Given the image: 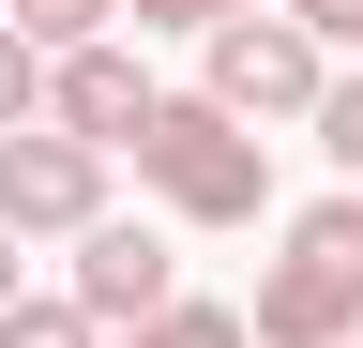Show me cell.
Listing matches in <instances>:
<instances>
[{
    "label": "cell",
    "mask_w": 363,
    "mask_h": 348,
    "mask_svg": "<svg viewBox=\"0 0 363 348\" xmlns=\"http://www.w3.org/2000/svg\"><path fill=\"white\" fill-rule=\"evenodd\" d=\"M61 303H91L106 333H152L167 303H182V257H167V228H121V212H106V228L76 242V273H61Z\"/></svg>",
    "instance_id": "5b68a950"
},
{
    "label": "cell",
    "mask_w": 363,
    "mask_h": 348,
    "mask_svg": "<svg viewBox=\"0 0 363 348\" xmlns=\"http://www.w3.org/2000/svg\"><path fill=\"white\" fill-rule=\"evenodd\" d=\"M45 91H61V61H45L30 30L0 16V137H30V121H45Z\"/></svg>",
    "instance_id": "ba28073f"
},
{
    "label": "cell",
    "mask_w": 363,
    "mask_h": 348,
    "mask_svg": "<svg viewBox=\"0 0 363 348\" xmlns=\"http://www.w3.org/2000/svg\"><path fill=\"white\" fill-rule=\"evenodd\" d=\"M121 16H136V30H197V46H212V30L257 16V0H121Z\"/></svg>",
    "instance_id": "7c38bea8"
},
{
    "label": "cell",
    "mask_w": 363,
    "mask_h": 348,
    "mask_svg": "<svg viewBox=\"0 0 363 348\" xmlns=\"http://www.w3.org/2000/svg\"><path fill=\"white\" fill-rule=\"evenodd\" d=\"M16 303H30V288H16V228H0V318H16Z\"/></svg>",
    "instance_id": "5bb4252c"
},
{
    "label": "cell",
    "mask_w": 363,
    "mask_h": 348,
    "mask_svg": "<svg viewBox=\"0 0 363 348\" xmlns=\"http://www.w3.org/2000/svg\"><path fill=\"white\" fill-rule=\"evenodd\" d=\"M121 348H257V318H242V303H167V318L121 333Z\"/></svg>",
    "instance_id": "9c48e42d"
},
{
    "label": "cell",
    "mask_w": 363,
    "mask_h": 348,
    "mask_svg": "<svg viewBox=\"0 0 363 348\" xmlns=\"http://www.w3.org/2000/svg\"><path fill=\"white\" fill-rule=\"evenodd\" d=\"M272 16H303L318 46H363V0H272Z\"/></svg>",
    "instance_id": "4fadbf2b"
},
{
    "label": "cell",
    "mask_w": 363,
    "mask_h": 348,
    "mask_svg": "<svg viewBox=\"0 0 363 348\" xmlns=\"http://www.w3.org/2000/svg\"><path fill=\"white\" fill-rule=\"evenodd\" d=\"M152 76H136V46H76L61 61V91H45V121H61V137H91V152H136L152 137Z\"/></svg>",
    "instance_id": "8992f818"
},
{
    "label": "cell",
    "mask_w": 363,
    "mask_h": 348,
    "mask_svg": "<svg viewBox=\"0 0 363 348\" xmlns=\"http://www.w3.org/2000/svg\"><path fill=\"white\" fill-rule=\"evenodd\" d=\"M106 167H121V152L61 137V121L0 137V228H16V242H91V228H106Z\"/></svg>",
    "instance_id": "277c9868"
},
{
    "label": "cell",
    "mask_w": 363,
    "mask_h": 348,
    "mask_svg": "<svg viewBox=\"0 0 363 348\" xmlns=\"http://www.w3.org/2000/svg\"><path fill=\"white\" fill-rule=\"evenodd\" d=\"M0 348H106V318H91V303H16Z\"/></svg>",
    "instance_id": "30bf717a"
},
{
    "label": "cell",
    "mask_w": 363,
    "mask_h": 348,
    "mask_svg": "<svg viewBox=\"0 0 363 348\" xmlns=\"http://www.w3.org/2000/svg\"><path fill=\"white\" fill-rule=\"evenodd\" d=\"M136 182H152L167 228H257V212H272V137L227 121L212 91H167L152 137H136Z\"/></svg>",
    "instance_id": "6da1fadb"
},
{
    "label": "cell",
    "mask_w": 363,
    "mask_h": 348,
    "mask_svg": "<svg viewBox=\"0 0 363 348\" xmlns=\"http://www.w3.org/2000/svg\"><path fill=\"white\" fill-rule=\"evenodd\" d=\"M0 16H16V0H0Z\"/></svg>",
    "instance_id": "9a60e30c"
},
{
    "label": "cell",
    "mask_w": 363,
    "mask_h": 348,
    "mask_svg": "<svg viewBox=\"0 0 363 348\" xmlns=\"http://www.w3.org/2000/svg\"><path fill=\"white\" fill-rule=\"evenodd\" d=\"M197 91L227 121H318V106H333V46H318L303 16H227L197 46Z\"/></svg>",
    "instance_id": "3957f363"
},
{
    "label": "cell",
    "mask_w": 363,
    "mask_h": 348,
    "mask_svg": "<svg viewBox=\"0 0 363 348\" xmlns=\"http://www.w3.org/2000/svg\"><path fill=\"white\" fill-rule=\"evenodd\" d=\"M16 30L45 61H76V46H121V0H16Z\"/></svg>",
    "instance_id": "52a82bcc"
},
{
    "label": "cell",
    "mask_w": 363,
    "mask_h": 348,
    "mask_svg": "<svg viewBox=\"0 0 363 348\" xmlns=\"http://www.w3.org/2000/svg\"><path fill=\"white\" fill-rule=\"evenodd\" d=\"M242 318H257V348H363V197L288 212V242H272Z\"/></svg>",
    "instance_id": "7a4b0ae2"
},
{
    "label": "cell",
    "mask_w": 363,
    "mask_h": 348,
    "mask_svg": "<svg viewBox=\"0 0 363 348\" xmlns=\"http://www.w3.org/2000/svg\"><path fill=\"white\" fill-rule=\"evenodd\" d=\"M318 152L348 167V197H363V76H333V106H318Z\"/></svg>",
    "instance_id": "8fae6325"
}]
</instances>
